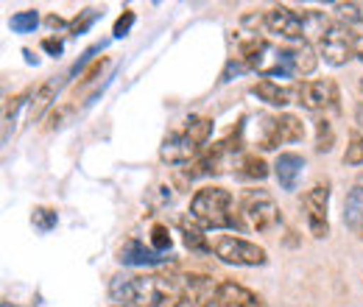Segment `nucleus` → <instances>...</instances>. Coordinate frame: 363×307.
Instances as JSON below:
<instances>
[{
    "label": "nucleus",
    "mask_w": 363,
    "mask_h": 307,
    "mask_svg": "<svg viewBox=\"0 0 363 307\" xmlns=\"http://www.w3.org/2000/svg\"><path fill=\"white\" fill-rule=\"evenodd\" d=\"M109 296L121 307H174L182 302V277L118 274L109 285Z\"/></svg>",
    "instance_id": "f257e3e1"
},
{
    "label": "nucleus",
    "mask_w": 363,
    "mask_h": 307,
    "mask_svg": "<svg viewBox=\"0 0 363 307\" xmlns=\"http://www.w3.org/2000/svg\"><path fill=\"white\" fill-rule=\"evenodd\" d=\"M190 216L204 229H238V204L227 187H201L190 201Z\"/></svg>",
    "instance_id": "f03ea898"
},
{
    "label": "nucleus",
    "mask_w": 363,
    "mask_h": 307,
    "mask_svg": "<svg viewBox=\"0 0 363 307\" xmlns=\"http://www.w3.org/2000/svg\"><path fill=\"white\" fill-rule=\"evenodd\" d=\"M279 223V207L269 190H243L238 199V229L243 232H272Z\"/></svg>",
    "instance_id": "7ed1b4c3"
},
{
    "label": "nucleus",
    "mask_w": 363,
    "mask_h": 307,
    "mask_svg": "<svg viewBox=\"0 0 363 307\" xmlns=\"http://www.w3.org/2000/svg\"><path fill=\"white\" fill-rule=\"evenodd\" d=\"M213 255L227 265H263L269 260L266 249L246 240V238H238V235H216L213 238Z\"/></svg>",
    "instance_id": "20e7f679"
},
{
    "label": "nucleus",
    "mask_w": 363,
    "mask_h": 307,
    "mask_svg": "<svg viewBox=\"0 0 363 307\" xmlns=\"http://www.w3.org/2000/svg\"><path fill=\"white\" fill-rule=\"evenodd\" d=\"M302 210H305V221L313 238H327L330 235V221H327V210H330V184L318 182L313 184L305 196H302Z\"/></svg>",
    "instance_id": "39448f33"
},
{
    "label": "nucleus",
    "mask_w": 363,
    "mask_h": 307,
    "mask_svg": "<svg viewBox=\"0 0 363 307\" xmlns=\"http://www.w3.org/2000/svg\"><path fill=\"white\" fill-rule=\"evenodd\" d=\"M338 84L333 79H316V82H302L296 87V104H302L311 112H321V109H335L338 112Z\"/></svg>",
    "instance_id": "423d86ee"
},
{
    "label": "nucleus",
    "mask_w": 363,
    "mask_h": 307,
    "mask_svg": "<svg viewBox=\"0 0 363 307\" xmlns=\"http://www.w3.org/2000/svg\"><path fill=\"white\" fill-rule=\"evenodd\" d=\"M318 45H321L324 62L333 67H341L355 56V37L350 34L347 26H330V31L324 34V40Z\"/></svg>",
    "instance_id": "0eeeda50"
},
{
    "label": "nucleus",
    "mask_w": 363,
    "mask_h": 307,
    "mask_svg": "<svg viewBox=\"0 0 363 307\" xmlns=\"http://www.w3.org/2000/svg\"><path fill=\"white\" fill-rule=\"evenodd\" d=\"M266 28L291 43H305V28H302V14L288 9V6H274L266 11Z\"/></svg>",
    "instance_id": "6e6552de"
},
{
    "label": "nucleus",
    "mask_w": 363,
    "mask_h": 307,
    "mask_svg": "<svg viewBox=\"0 0 363 307\" xmlns=\"http://www.w3.org/2000/svg\"><path fill=\"white\" fill-rule=\"evenodd\" d=\"M216 294H218V282L207 274H184L182 277V299L196 307L216 305Z\"/></svg>",
    "instance_id": "1a4fd4ad"
},
{
    "label": "nucleus",
    "mask_w": 363,
    "mask_h": 307,
    "mask_svg": "<svg viewBox=\"0 0 363 307\" xmlns=\"http://www.w3.org/2000/svg\"><path fill=\"white\" fill-rule=\"evenodd\" d=\"M216 307H266V302L252 288H246L235 279H221L218 294H216Z\"/></svg>",
    "instance_id": "9d476101"
},
{
    "label": "nucleus",
    "mask_w": 363,
    "mask_h": 307,
    "mask_svg": "<svg viewBox=\"0 0 363 307\" xmlns=\"http://www.w3.org/2000/svg\"><path fill=\"white\" fill-rule=\"evenodd\" d=\"M199 154H201V148H196V145L187 140L184 132H171L162 140V145H160V160L168 162V165H187V162H196Z\"/></svg>",
    "instance_id": "9b49d317"
},
{
    "label": "nucleus",
    "mask_w": 363,
    "mask_h": 307,
    "mask_svg": "<svg viewBox=\"0 0 363 307\" xmlns=\"http://www.w3.org/2000/svg\"><path fill=\"white\" fill-rule=\"evenodd\" d=\"M302 171H305V160H302L299 154H294V151L279 154L277 162H274V176H277V182H279V187L288 190V193H294V190L299 187Z\"/></svg>",
    "instance_id": "f8f14e48"
},
{
    "label": "nucleus",
    "mask_w": 363,
    "mask_h": 307,
    "mask_svg": "<svg viewBox=\"0 0 363 307\" xmlns=\"http://www.w3.org/2000/svg\"><path fill=\"white\" fill-rule=\"evenodd\" d=\"M118 260L123 265H162V263H171V257L154 252L151 246L140 243L137 238H129L121 249H118Z\"/></svg>",
    "instance_id": "ddd939ff"
},
{
    "label": "nucleus",
    "mask_w": 363,
    "mask_h": 307,
    "mask_svg": "<svg viewBox=\"0 0 363 307\" xmlns=\"http://www.w3.org/2000/svg\"><path fill=\"white\" fill-rule=\"evenodd\" d=\"M249 92H252L257 101L269 104V106H288V104L296 98V89L282 87V84H277L274 79H263V82L252 84V89H249Z\"/></svg>",
    "instance_id": "4468645a"
},
{
    "label": "nucleus",
    "mask_w": 363,
    "mask_h": 307,
    "mask_svg": "<svg viewBox=\"0 0 363 307\" xmlns=\"http://www.w3.org/2000/svg\"><path fill=\"white\" fill-rule=\"evenodd\" d=\"M179 229H182V240L190 252H199V255H213V240H207L204 235V226L193 216H184L179 221Z\"/></svg>",
    "instance_id": "2eb2a0df"
},
{
    "label": "nucleus",
    "mask_w": 363,
    "mask_h": 307,
    "mask_svg": "<svg viewBox=\"0 0 363 307\" xmlns=\"http://www.w3.org/2000/svg\"><path fill=\"white\" fill-rule=\"evenodd\" d=\"M344 223L363 240V184L352 187L344 201Z\"/></svg>",
    "instance_id": "dca6fc26"
},
{
    "label": "nucleus",
    "mask_w": 363,
    "mask_h": 307,
    "mask_svg": "<svg viewBox=\"0 0 363 307\" xmlns=\"http://www.w3.org/2000/svg\"><path fill=\"white\" fill-rule=\"evenodd\" d=\"M302 14V28H305V43L311 45L313 40H324V34L330 31V17L324 11H316V9H308V11H299Z\"/></svg>",
    "instance_id": "f3484780"
},
{
    "label": "nucleus",
    "mask_w": 363,
    "mask_h": 307,
    "mask_svg": "<svg viewBox=\"0 0 363 307\" xmlns=\"http://www.w3.org/2000/svg\"><path fill=\"white\" fill-rule=\"evenodd\" d=\"M182 132L187 134V140L196 145V148H204L213 137V118H204V115H190L184 121V129Z\"/></svg>",
    "instance_id": "a211bd4d"
},
{
    "label": "nucleus",
    "mask_w": 363,
    "mask_h": 307,
    "mask_svg": "<svg viewBox=\"0 0 363 307\" xmlns=\"http://www.w3.org/2000/svg\"><path fill=\"white\" fill-rule=\"evenodd\" d=\"M277 129H279V140L282 143H299L305 137V123L296 115H277Z\"/></svg>",
    "instance_id": "6ab92c4d"
},
{
    "label": "nucleus",
    "mask_w": 363,
    "mask_h": 307,
    "mask_svg": "<svg viewBox=\"0 0 363 307\" xmlns=\"http://www.w3.org/2000/svg\"><path fill=\"white\" fill-rule=\"evenodd\" d=\"M279 129H277V115H266L260 118V126H257V145L263 151H274L279 145Z\"/></svg>",
    "instance_id": "aec40b11"
},
{
    "label": "nucleus",
    "mask_w": 363,
    "mask_h": 307,
    "mask_svg": "<svg viewBox=\"0 0 363 307\" xmlns=\"http://www.w3.org/2000/svg\"><path fill=\"white\" fill-rule=\"evenodd\" d=\"M318 59H316V50H313V45L302 43L294 48V70L299 73V76H311L313 70H316Z\"/></svg>",
    "instance_id": "412c9836"
},
{
    "label": "nucleus",
    "mask_w": 363,
    "mask_h": 307,
    "mask_svg": "<svg viewBox=\"0 0 363 307\" xmlns=\"http://www.w3.org/2000/svg\"><path fill=\"white\" fill-rule=\"evenodd\" d=\"M238 174L246 176V179H266L269 176V165H266V160L263 157H257V154H240V160H238Z\"/></svg>",
    "instance_id": "4be33fe9"
},
{
    "label": "nucleus",
    "mask_w": 363,
    "mask_h": 307,
    "mask_svg": "<svg viewBox=\"0 0 363 307\" xmlns=\"http://www.w3.org/2000/svg\"><path fill=\"white\" fill-rule=\"evenodd\" d=\"M37 26H40V14H37V9L17 11V14L9 20V28H11L14 34H34Z\"/></svg>",
    "instance_id": "5701e85b"
},
{
    "label": "nucleus",
    "mask_w": 363,
    "mask_h": 307,
    "mask_svg": "<svg viewBox=\"0 0 363 307\" xmlns=\"http://www.w3.org/2000/svg\"><path fill=\"white\" fill-rule=\"evenodd\" d=\"M335 145V132H333V123L327 118H318L316 121V151L318 154H327L333 151Z\"/></svg>",
    "instance_id": "b1692460"
},
{
    "label": "nucleus",
    "mask_w": 363,
    "mask_h": 307,
    "mask_svg": "<svg viewBox=\"0 0 363 307\" xmlns=\"http://www.w3.org/2000/svg\"><path fill=\"white\" fill-rule=\"evenodd\" d=\"M101 17V11L98 9H84V11H79V17H73L70 20V34H76V37H82V34H87L92 28V23Z\"/></svg>",
    "instance_id": "393cba45"
},
{
    "label": "nucleus",
    "mask_w": 363,
    "mask_h": 307,
    "mask_svg": "<svg viewBox=\"0 0 363 307\" xmlns=\"http://www.w3.org/2000/svg\"><path fill=\"white\" fill-rule=\"evenodd\" d=\"M333 9L347 26H361L363 23V3H335Z\"/></svg>",
    "instance_id": "a878e982"
},
{
    "label": "nucleus",
    "mask_w": 363,
    "mask_h": 307,
    "mask_svg": "<svg viewBox=\"0 0 363 307\" xmlns=\"http://www.w3.org/2000/svg\"><path fill=\"white\" fill-rule=\"evenodd\" d=\"M171 246H174V240H171L168 226L154 223V226H151V249H154V252H160V255H168V252H171Z\"/></svg>",
    "instance_id": "bb28decb"
},
{
    "label": "nucleus",
    "mask_w": 363,
    "mask_h": 307,
    "mask_svg": "<svg viewBox=\"0 0 363 307\" xmlns=\"http://www.w3.org/2000/svg\"><path fill=\"white\" fill-rule=\"evenodd\" d=\"M31 223L45 235V232H50V229L59 223V216H56V210H50V207H34V213H31Z\"/></svg>",
    "instance_id": "cd10ccee"
},
{
    "label": "nucleus",
    "mask_w": 363,
    "mask_h": 307,
    "mask_svg": "<svg viewBox=\"0 0 363 307\" xmlns=\"http://www.w3.org/2000/svg\"><path fill=\"white\" fill-rule=\"evenodd\" d=\"M344 165H363V134L350 132V145L344 151Z\"/></svg>",
    "instance_id": "c85d7f7f"
},
{
    "label": "nucleus",
    "mask_w": 363,
    "mask_h": 307,
    "mask_svg": "<svg viewBox=\"0 0 363 307\" xmlns=\"http://www.w3.org/2000/svg\"><path fill=\"white\" fill-rule=\"evenodd\" d=\"M53 95H56V87H53L50 82L40 87V92L34 95V106H31V118H34V121H37V118H43V112H45L48 106H50Z\"/></svg>",
    "instance_id": "c756f323"
},
{
    "label": "nucleus",
    "mask_w": 363,
    "mask_h": 307,
    "mask_svg": "<svg viewBox=\"0 0 363 307\" xmlns=\"http://www.w3.org/2000/svg\"><path fill=\"white\" fill-rule=\"evenodd\" d=\"M135 20H137V14L132 11V9H123V14L115 20V28H112V37L115 40H123L129 31H132V26H135Z\"/></svg>",
    "instance_id": "7c9ffc66"
},
{
    "label": "nucleus",
    "mask_w": 363,
    "mask_h": 307,
    "mask_svg": "<svg viewBox=\"0 0 363 307\" xmlns=\"http://www.w3.org/2000/svg\"><path fill=\"white\" fill-rule=\"evenodd\" d=\"M246 70H249V65H246L240 56H238V59H229L224 73H221V82H229L232 76H240V73H246Z\"/></svg>",
    "instance_id": "2f4dec72"
},
{
    "label": "nucleus",
    "mask_w": 363,
    "mask_h": 307,
    "mask_svg": "<svg viewBox=\"0 0 363 307\" xmlns=\"http://www.w3.org/2000/svg\"><path fill=\"white\" fill-rule=\"evenodd\" d=\"M26 98H28V92H20V95H14V98H9V106H6V123L9 121H14V115H17V109L26 104Z\"/></svg>",
    "instance_id": "473e14b6"
},
{
    "label": "nucleus",
    "mask_w": 363,
    "mask_h": 307,
    "mask_svg": "<svg viewBox=\"0 0 363 307\" xmlns=\"http://www.w3.org/2000/svg\"><path fill=\"white\" fill-rule=\"evenodd\" d=\"M43 50L59 59V56L65 53V43H62V40H56V37H45V40H43Z\"/></svg>",
    "instance_id": "72a5a7b5"
},
{
    "label": "nucleus",
    "mask_w": 363,
    "mask_h": 307,
    "mask_svg": "<svg viewBox=\"0 0 363 307\" xmlns=\"http://www.w3.org/2000/svg\"><path fill=\"white\" fill-rule=\"evenodd\" d=\"M104 65H106V59H95L90 67H87V73L82 76V82H92V79H95V76L101 73V67H104Z\"/></svg>",
    "instance_id": "f704fd0d"
},
{
    "label": "nucleus",
    "mask_w": 363,
    "mask_h": 307,
    "mask_svg": "<svg viewBox=\"0 0 363 307\" xmlns=\"http://www.w3.org/2000/svg\"><path fill=\"white\" fill-rule=\"evenodd\" d=\"M45 23H48V28H70V23H65V20L56 17V14H50Z\"/></svg>",
    "instance_id": "c9c22d12"
},
{
    "label": "nucleus",
    "mask_w": 363,
    "mask_h": 307,
    "mask_svg": "<svg viewBox=\"0 0 363 307\" xmlns=\"http://www.w3.org/2000/svg\"><path fill=\"white\" fill-rule=\"evenodd\" d=\"M355 56L363 62V34H358V37H355Z\"/></svg>",
    "instance_id": "e433bc0d"
},
{
    "label": "nucleus",
    "mask_w": 363,
    "mask_h": 307,
    "mask_svg": "<svg viewBox=\"0 0 363 307\" xmlns=\"http://www.w3.org/2000/svg\"><path fill=\"white\" fill-rule=\"evenodd\" d=\"M23 53H26V62H28V65H37V56H34L31 50H23Z\"/></svg>",
    "instance_id": "4c0bfd02"
},
{
    "label": "nucleus",
    "mask_w": 363,
    "mask_h": 307,
    "mask_svg": "<svg viewBox=\"0 0 363 307\" xmlns=\"http://www.w3.org/2000/svg\"><path fill=\"white\" fill-rule=\"evenodd\" d=\"M174 307H196V305H190V302H184V299H182V302H177Z\"/></svg>",
    "instance_id": "58836bf2"
},
{
    "label": "nucleus",
    "mask_w": 363,
    "mask_h": 307,
    "mask_svg": "<svg viewBox=\"0 0 363 307\" xmlns=\"http://www.w3.org/2000/svg\"><path fill=\"white\" fill-rule=\"evenodd\" d=\"M0 307H14L11 302H0Z\"/></svg>",
    "instance_id": "ea45409f"
},
{
    "label": "nucleus",
    "mask_w": 363,
    "mask_h": 307,
    "mask_svg": "<svg viewBox=\"0 0 363 307\" xmlns=\"http://www.w3.org/2000/svg\"><path fill=\"white\" fill-rule=\"evenodd\" d=\"M361 92H363V79H361Z\"/></svg>",
    "instance_id": "a19ab883"
},
{
    "label": "nucleus",
    "mask_w": 363,
    "mask_h": 307,
    "mask_svg": "<svg viewBox=\"0 0 363 307\" xmlns=\"http://www.w3.org/2000/svg\"><path fill=\"white\" fill-rule=\"evenodd\" d=\"M115 307H121V305H115Z\"/></svg>",
    "instance_id": "79ce46f5"
}]
</instances>
